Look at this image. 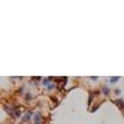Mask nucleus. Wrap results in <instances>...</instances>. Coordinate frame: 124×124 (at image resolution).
Returning a JSON list of instances; mask_svg holds the SVG:
<instances>
[{
	"instance_id": "9",
	"label": "nucleus",
	"mask_w": 124,
	"mask_h": 124,
	"mask_svg": "<svg viewBox=\"0 0 124 124\" xmlns=\"http://www.w3.org/2000/svg\"><path fill=\"white\" fill-rule=\"evenodd\" d=\"M31 82H33L34 85H39L42 82V78H31Z\"/></svg>"
},
{
	"instance_id": "2",
	"label": "nucleus",
	"mask_w": 124,
	"mask_h": 124,
	"mask_svg": "<svg viewBox=\"0 0 124 124\" xmlns=\"http://www.w3.org/2000/svg\"><path fill=\"white\" fill-rule=\"evenodd\" d=\"M33 124H44V113H42L40 110H37L36 113H34Z\"/></svg>"
},
{
	"instance_id": "5",
	"label": "nucleus",
	"mask_w": 124,
	"mask_h": 124,
	"mask_svg": "<svg viewBox=\"0 0 124 124\" xmlns=\"http://www.w3.org/2000/svg\"><path fill=\"white\" fill-rule=\"evenodd\" d=\"M96 95H99V92H93V90L88 92V101H87L88 106H92V102L95 101V96H96Z\"/></svg>"
},
{
	"instance_id": "4",
	"label": "nucleus",
	"mask_w": 124,
	"mask_h": 124,
	"mask_svg": "<svg viewBox=\"0 0 124 124\" xmlns=\"http://www.w3.org/2000/svg\"><path fill=\"white\" fill-rule=\"evenodd\" d=\"M99 92L101 93H102V95L104 96H110V87H108V85H106V84H102V85H101V87H99Z\"/></svg>"
},
{
	"instance_id": "13",
	"label": "nucleus",
	"mask_w": 124,
	"mask_h": 124,
	"mask_svg": "<svg viewBox=\"0 0 124 124\" xmlns=\"http://www.w3.org/2000/svg\"><path fill=\"white\" fill-rule=\"evenodd\" d=\"M88 79H90L92 82H96V81H98V78H96V76H92V78H88Z\"/></svg>"
},
{
	"instance_id": "3",
	"label": "nucleus",
	"mask_w": 124,
	"mask_h": 124,
	"mask_svg": "<svg viewBox=\"0 0 124 124\" xmlns=\"http://www.w3.org/2000/svg\"><path fill=\"white\" fill-rule=\"evenodd\" d=\"M112 102H113V104H115V106L118 107V108H119L121 112H124V99H123V98H118V99H112Z\"/></svg>"
},
{
	"instance_id": "6",
	"label": "nucleus",
	"mask_w": 124,
	"mask_h": 124,
	"mask_svg": "<svg viewBox=\"0 0 124 124\" xmlns=\"http://www.w3.org/2000/svg\"><path fill=\"white\" fill-rule=\"evenodd\" d=\"M23 113H25V112H23L22 110V108H16V112H14V116H13V118H16V119H17V118H20L22 119V116H23Z\"/></svg>"
},
{
	"instance_id": "14",
	"label": "nucleus",
	"mask_w": 124,
	"mask_h": 124,
	"mask_svg": "<svg viewBox=\"0 0 124 124\" xmlns=\"http://www.w3.org/2000/svg\"><path fill=\"white\" fill-rule=\"evenodd\" d=\"M113 92H115V95H121V88H115Z\"/></svg>"
},
{
	"instance_id": "12",
	"label": "nucleus",
	"mask_w": 124,
	"mask_h": 124,
	"mask_svg": "<svg viewBox=\"0 0 124 124\" xmlns=\"http://www.w3.org/2000/svg\"><path fill=\"white\" fill-rule=\"evenodd\" d=\"M119 81V78H116V76H113V78H110V79H108V82L110 84H116Z\"/></svg>"
},
{
	"instance_id": "8",
	"label": "nucleus",
	"mask_w": 124,
	"mask_h": 124,
	"mask_svg": "<svg viewBox=\"0 0 124 124\" xmlns=\"http://www.w3.org/2000/svg\"><path fill=\"white\" fill-rule=\"evenodd\" d=\"M51 102H53V107H56V106H59V98L57 96H51Z\"/></svg>"
},
{
	"instance_id": "7",
	"label": "nucleus",
	"mask_w": 124,
	"mask_h": 124,
	"mask_svg": "<svg viewBox=\"0 0 124 124\" xmlns=\"http://www.w3.org/2000/svg\"><path fill=\"white\" fill-rule=\"evenodd\" d=\"M23 98H25L26 102H31V101L34 99V96H33V93H30V92H26L25 95H23Z\"/></svg>"
},
{
	"instance_id": "10",
	"label": "nucleus",
	"mask_w": 124,
	"mask_h": 124,
	"mask_svg": "<svg viewBox=\"0 0 124 124\" xmlns=\"http://www.w3.org/2000/svg\"><path fill=\"white\" fill-rule=\"evenodd\" d=\"M99 107H101V101H99L98 104H95V106H92V107H90V112H92V113H93V112H96V110H98Z\"/></svg>"
},
{
	"instance_id": "1",
	"label": "nucleus",
	"mask_w": 124,
	"mask_h": 124,
	"mask_svg": "<svg viewBox=\"0 0 124 124\" xmlns=\"http://www.w3.org/2000/svg\"><path fill=\"white\" fill-rule=\"evenodd\" d=\"M34 113H36L34 110H30V108H26L25 113H23V116H22V124H26L31 118H34Z\"/></svg>"
},
{
	"instance_id": "11",
	"label": "nucleus",
	"mask_w": 124,
	"mask_h": 124,
	"mask_svg": "<svg viewBox=\"0 0 124 124\" xmlns=\"http://www.w3.org/2000/svg\"><path fill=\"white\" fill-rule=\"evenodd\" d=\"M54 88H57V85H56V84H54V82H51V84H50V85H48V87H46V88H45V90H48V92H53V90H54Z\"/></svg>"
}]
</instances>
